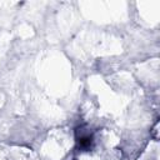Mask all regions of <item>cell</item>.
I'll return each mask as SVG.
<instances>
[{
  "mask_svg": "<svg viewBox=\"0 0 160 160\" xmlns=\"http://www.w3.org/2000/svg\"><path fill=\"white\" fill-rule=\"evenodd\" d=\"M75 138H76V144L78 148L82 151H88L92 148L94 144V138L92 134H90L89 131H86L82 128H78L76 132H75Z\"/></svg>",
  "mask_w": 160,
  "mask_h": 160,
  "instance_id": "1",
  "label": "cell"
}]
</instances>
